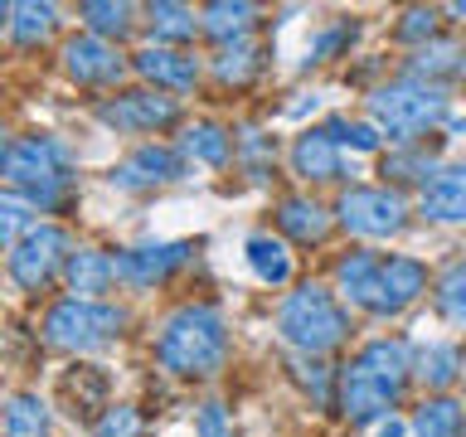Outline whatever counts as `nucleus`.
I'll use <instances>...</instances> for the list:
<instances>
[{
  "instance_id": "obj_1",
  "label": "nucleus",
  "mask_w": 466,
  "mask_h": 437,
  "mask_svg": "<svg viewBox=\"0 0 466 437\" xmlns=\"http://www.w3.org/2000/svg\"><path fill=\"white\" fill-rule=\"evenodd\" d=\"M335 287L345 291L360 311L370 316H399L403 306H413L428 291V268L418 258H384L370 248H355L335 262Z\"/></svg>"
},
{
  "instance_id": "obj_2",
  "label": "nucleus",
  "mask_w": 466,
  "mask_h": 437,
  "mask_svg": "<svg viewBox=\"0 0 466 437\" xmlns=\"http://www.w3.org/2000/svg\"><path fill=\"white\" fill-rule=\"evenodd\" d=\"M408 374H413V360H408L403 340H370L355 360H350V370L340 374L335 403H340V413L355 422V428H364V422L384 418L389 408L399 403Z\"/></svg>"
},
{
  "instance_id": "obj_3",
  "label": "nucleus",
  "mask_w": 466,
  "mask_h": 437,
  "mask_svg": "<svg viewBox=\"0 0 466 437\" xmlns=\"http://www.w3.org/2000/svg\"><path fill=\"white\" fill-rule=\"evenodd\" d=\"M156 360L166 364L170 374L180 379H209L224 370L228 360V326L214 306H180L166 326H160V340H156Z\"/></svg>"
},
{
  "instance_id": "obj_4",
  "label": "nucleus",
  "mask_w": 466,
  "mask_h": 437,
  "mask_svg": "<svg viewBox=\"0 0 466 437\" xmlns=\"http://www.w3.org/2000/svg\"><path fill=\"white\" fill-rule=\"evenodd\" d=\"M0 180L39 209H58L73 189V166L54 137H15L0 146Z\"/></svg>"
},
{
  "instance_id": "obj_5",
  "label": "nucleus",
  "mask_w": 466,
  "mask_h": 437,
  "mask_svg": "<svg viewBox=\"0 0 466 437\" xmlns=\"http://www.w3.org/2000/svg\"><path fill=\"white\" fill-rule=\"evenodd\" d=\"M277 330H282V340L297 345L301 355H326V350H335L350 335V316H345V306L335 301V291L306 282L277 306Z\"/></svg>"
},
{
  "instance_id": "obj_6",
  "label": "nucleus",
  "mask_w": 466,
  "mask_h": 437,
  "mask_svg": "<svg viewBox=\"0 0 466 437\" xmlns=\"http://www.w3.org/2000/svg\"><path fill=\"white\" fill-rule=\"evenodd\" d=\"M370 112H374V127L389 131V141H413L447 117V97H442V87H432V83L403 78V83L379 87L370 97Z\"/></svg>"
},
{
  "instance_id": "obj_7",
  "label": "nucleus",
  "mask_w": 466,
  "mask_h": 437,
  "mask_svg": "<svg viewBox=\"0 0 466 437\" xmlns=\"http://www.w3.org/2000/svg\"><path fill=\"white\" fill-rule=\"evenodd\" d=\"M127 326V311L122 306H107V301H58L49 316H44V340L58 345V350H73V355H87V350H102L107 340H116Z\"/></svg>"
},
{
  "instance_id": "obj_8",
  "label": "nucleus",
  "mask_w": 466,
  "mask_h": 437,
  "mask_svg": "<svg viewBox=\"0 0 466 437\" xmlns=\"http://www.w3.org/2000/svg\"><path fill=\"white\" fill-rule=\"evenodd\" d=\"M340 224L360 239H393L408 229V204L389 185H360L340 195Z\"/></svg>"
},
{
  "instance_id": "obj_9",
  "label": "nucleus",
  "mask_w": 466,
  "mask_h": 437,
  "mask_svg": "<svg viewBox=\"0 0 466 437\" xmlns=\"http://www.w3.org/2000/svg\"><path fill=\"white\" fill-rule=\"evenodd\" d=\"M68 253H73V248H68L64 229H58V224H35L20 243L10 248V277L25 291H39V287L54 282V272L68 262Z\"/></svg>"
},
{
  "instance_id": "obj_10",
  "label": "nucleus",
  "mask_w": 466,
  "mask_h": 437,
  "mask_svg": "<svg viewBox=\"0 0 466 437\" xmlns=\"http://www.w3.org/2000/svg\"><path fill=\"white\" fill-rule=\"evenodd\" d=\"M175 117H180L175 97H160V93H151V87H137V93H116V97L97 102V122L112 127V131H127V137L160 131V127H170Z\"/></svg>"
},
{
  "instance_id": "obj_11",
  "label": "nucleus",
  "mask_w": 466,
  "mask_h": 437,
  "mask_svg": "<svg viewBox=\"0 0 466 437\" xmlns=\"http://www.w3.org/2000/svg\"><path fill=\"white\" fill-rule=\"evenodd\" d=\"M107 180L127 195H141V189H160V185H175L185 180V156L170 151V146H137L131 156H122L112 166Z\"/></svg>"
},
{
  "instance_id": "obj_12",
  "label": "nucleus",
  "mask_w": 466,
  "mask_h": 437,
  "mask_svg": "<svg viewBox=\"0 0 466 437\" xmlns=\"http://www.w3.org/2000/svg\"><path fill=\"white\" fill-rule=\"evenodd\" d=\"M185 262H189V243H180V239L175 243H137L116 258V277L127 287H156L175 268H185Z\"/></svg>"
},
{
  "instance_id": "obj_13",
  "label": "nucleus",
  "mask_w": 466,
  "mask_h": 437,
  "mask_svg": "<svg viewBox=\"0 0 466 437\" xmlns=\"http://www.w3.org/2000/svg\"><path fill=\"white\" fill-rule=\"evenodd\" d=\"M64 68H68V78L73 83H116L122 78V68H127V58L112 49L107 39H97V35H73L64 44Z\"/></svg>"
},
{
  "instance_id": "obj_14",
  "label": "nucleus",
  "mask_w": 466,
  "mask_h": 437,
  "mask_svg": "<svg viewBox=\"0 0 466 437\" xmlns=\"http://www.w3.org/2000/svg\"><path fill=\"white\" fill-rule=\"evenodd\" d=\"M418 209L432 224H466V166H442L422 180Z\"/></svg>"
},
{
  "instance_id": "obj_15",
  "label": "nucleus",
  "mask_w": 466,
  "mask_h": 437,
  "mask_svg": "<svg viewBox=\"0 0 466 437\" xmlns=\"http://www.w3.org/2000/svg\"><path fill=\"white\" fill-rule=\"evenodd\" d=\"M64 277L78 301H97V291H107L116 282V258H107L102 248H73L64 262Z\"/></svg>"
},
{
  "instance_id": "obj_16",
  "label": "nucleus",
  "mask_w": 466,
  "mask_h": 437,
  "mask_svg": "<svg viewBox=\"0 0 466 437\" xmlns=\"http://www.w3.org/2000/svg\"><path fill=\"white\" fill-rule=\"evenodd\" d=\"M137 73L146 83H156V87H175V93H185V87L199 83L195 58H189L185 49H160V44H151V49L137 54Z\"/></svg>"
},
{
  "instance_id": "obj_17",
  "label": "nucleus",
  "mask_w": 466,
  "mask_h": 437,
  "mask_svg": "<svg viewBox=\"0 0 466 437\" xmlns=\"http://www.w3.org/2000/svg\"><path fill=\"white\" fill-rule=\"evenodd\" d=\"M291 170L301 175V180H340L345 175V160H340V146H335L326 131H306V137H297V146H291Z\"/></svg>"
},
{
  "instance_id": "obj_18",
  "label": "nucleus",
  "mask_w": 466,
  "mask_h": 437,
  "mask_svg": "<svg viewBox=\"0 0 466 437\" xmlns=\"http://www.w3.org/2000/svg\"><path fill=\"white\" fill-rule=\"evenodd\" d=\"M277 224H282L287 239H297V243H320L330 233V214L320 209L316 199H301V195H291L277 204Z\"/></svg>"
},
{
  "instance_id": "obj_19",
  "label": "nucleus",
  "mask_w": 466,
  "mask_h": 437,
  "mask_svg": "<svg viewBox=\"0 0 466 437\" xmlns=\"http://www.w3.org/2000/svg\"><path fill=\"white\" fill-rule=\"evenodd\" d=\"M243 258H248V268H253L258 282H268V287H282L291 277V253H287V243L272 239V233H253V239L243 243Z\"/></svg>"
},
{
  "instance_id": "obj_20",
  "label": "nucleus",
  "mask_w": 466,
  "mask_h": 437,
  "mask_svg": "<svg viewBox=\"0 0 466 437\" xmlns=\"http://www.w3.org/2000/svg\"><path fill=\"white\" fill-rule=\"evenodd\" d=\"M185 156H189V160H199V166L224 170L228 160H233V131H228V127H218V122L189 127V131H185Z\"/></svg>"
},
{
  "instance_id": "obj_21",
  "label": "nucleus",
  "mask_w": 466,
  "mask_h": 437,
  "mask_svg": "<svg viewBox=\"0 0 466 437\" xmlns=\"http://www.w3.org/2000/svg\"><path fill=\"white\" fill-rule=\"evenodd\" d=\"M253 20H258V10L253 5H228V0H218V5H209L199 15V29L204 35H214L218 44H238V39H248V29H253Z\"/></svg>"
},
{
  "instance_id": "obj_22",
  "label": "nucleus",
  "mask_w": 466,
  "mask_h": 437,
  "mask_svg": "<svg viewBox=\"0 0 466 437\" xmlns=\"http://www.w3.org/2000/svg\"><path fill=\"white\" fill-rule=\"evenodd\" d=\"M466 432V408L457 399H428L413 413V437H461Z\"/></svg>"
},
{
  "instance_id": "obj_23",
  "label": "nucleus",
  "mask_w": 466,
  "mask_h": 437,
  "mask_svg": "<svg viewBox=\"0 0 466 437\" xmlns=\"http://www.w3.org/2000/svg\"><path fill=\"white\" fill-rule=\"evenodd\" d=\"M5 437H49V408L39 393H10L5 399Z\"/></svg>"
},
{
  "instance_id": "obj_24",
  "label": "nucleus",
  "mask_w": 466,
  "mask_h": 437,
  "mask_svg": "<svg viewBox=\"0 0 466 437\" xmlns=\"http://www.w3.org/2000/svg\"><path fill=\"white\" fill-rule=\"evenodd\" d=\"M413 370H418V379H422L428 389H447L451 379L461 374V350L447 345V340H432V345L418 350V364H413Z\"/></svg>"
},
{
  "instance_id": "obj_25",
  "label": "nucleus",
  "mask_w": 466,
  "mask_h": 437,
  "mask_svg": "<svg viewBox=\"0 0 466 437\" xmlns=\"http://www.w3.org/2000/svg\"><path fill=\"white\" fill-rule=\"evenodd\" d=\"M418 73H428V78H457L466 73V44L461 39H428L413 58Z\"/></svg>"
},
{
  "instance_id": "obj_26",
  "label": "nucleus",
  "mask_w": 466,
  "mask_h": 437,
  "mask_svg": "<svg viewBox=\"0 0 466 437\" xmlns=\"http://www.w3.org/2000/svg\"><path fill=\"white\" fill-rule=\"evenodd\" d=\"M258 68H262V49L253 39H238V44H218V54H214V73L224 83H248V78H258Z\"/></svg>"
},
{
  "instance_id": "obj_27",
  "label": "nucleus",
  "mask_w": 466,
  "mask_h": 437,
  "mask_svg": "<svg viewBox=\"0 0 466 437\" xmlns=\"http://www.w3.org/2000/svg\"><path fill=\"white\" fill-rule=\"evenodd\" d=\"M432 306L442 320H451V326H466V262H451V268L437 277Z\"/></svg>"
},
{
  "instance_id": "obj_28",
  "label": "nucleus",
  "mask_w": 466,
  "mask_h": 437,
  "mask_svg": "<svg viewBox=\"0 0 466 437\" xmlns=\"http://www.w3.org/2000/svg\"><path fill=\"white\" fill-rule=\"evenodd\" d=\"M54 5H39V0H20V5H10V35L20 44H39L54 35Z\"/></svg>"
},
{
  "instance_id": "obj_29",
  "label": "nucleus",
  "mask_w": 466,
  "mask_h": 437,
  "mask_svg": "<svg viewBox=\"0 0 466 437\" xmlns=\"http://www.w3.org/2000/svg\"><path fill=\"white\" fill-rule=\"evenodd\" d=\"M29 229H35V204L15 189H0V248H15Z\"/></svg>"
},
{
  "instance_id": "obj_30",
  "label": "nucleus",
  "mask_w": 466,
  "mask_h": 437,
  "mask_svg": "<svg viewBox=\"0 0 466 437\" xmlns=\"http://www.w3.org/2000/svg\"><path fill=\"white\" fill-rule=\"evenodd\" d=\"M146 20H151L156 39H195V10L189 5H170V0H160V5H146Z\"/></svg>"
},
{
  "instance_id": "obj_31",
  "label": "nucleus",
  "mask_w": 466,
  "mask_h": 437,
  "mask_svg": "<svg viewBox=\"0 0 466 437\" xmlns=\"http://www.w3.org/2000/svg\"><path fill=\"white\" fill-rule=\"evenodd\" d=\"M83 20H87V29H93L97 39H107V35L122 39L127 29H131V5H112V0H87V5H83Z\"/></svg>"
},
{
  "instance_id": "obj_32",
  "label": "nucleus",
  "mask_w": 466,
  "mask_h": 437,
  "mask_svg": "<svg viewBox=\"0 0 466 437\" xmlns=\"http://www.w3.org/2000/svg\"><path fill=\"white\" fill-rule=\"evenodd\" d=\"M93 437H141V413L131 403H112L107 413L97 418Z\"/></svg>"
},
{
  "instance_id": "obj_33",
  "label": "nucleus",
  "mask_w": 466,
  "mask_h": 437,
  "mask_svg": "<svg viewBox=\"0 0 466 437\" xmlns=\"http://www.w3.org/2000/svg\"><path fill=\"white\" fill-rule=\"evenodd\" d=\"M335 146H355V151H374L379 146V131L370 122H326L320 127Z\"/></svg>"
},
{
  "instance_id": "obj_34",
  "label": "nucleus",
  "mask_w": 466,
  "mask_h": 437,
  "mask_svg": "<svg viewBox=\"0 0 466 437\" xmlns=\"http://www.w3.org/2000/svg\"><path fill=\"white\" fill-rule=\"evenodd\" d=\"M195 437H233V422H228V408L224 403H199L195 413Z\"/></svg>"
},
{
  "instance_id": "obj_35",
  "label": "nucleus",
  "mask_w": 466,
  "mask_h": 437,
  "mask_svg": "<svg viewBox=\"0 0 466 437\" xmlns=\"http://www.w3.org/2000/svg\"><path fill=\"white\" fill-rule=\"evenodd\" d=\"M384 175H393V180H422V175H432V156H413V151L389 156Z\"/></svg>"
},
{
  "instance_id": "obj_36",
  "label": "nucleus",
  "mask_w": 466,
  "mask_h": 437,
  "mask_svg": "<svg viewBox=\"0 0 466 437\" xmlns=\"http://www.w3.org/2000/svg\"><path fill=\"white\" fill-rule=\"evenodd\" d=\"M350 35H355L350 25H335V29H326V35H320V39L311 44V64H320V58H330V54L340 49V44H345Z\"/></svg>"
},
{
  "instance_id": "obj_37",
  "label": "nucleus",
  "mask_w": 466,
  "mask_h": 437,
  "mask_svg": "<svg viewBox=\"0 0 466 437\" xmlns=\"http://www.w3.org/2000/svg\"><path fill=\"white\" fill-rule=\"evenodd\" d=\"M432 29H437V25H432V10H428V15L413 10V15H408V25H403V39H418V35L432 39Z\"/></svg>"
},
{
  "instance_id": "obj_38",
  "label": "nucleus",
  "mask_w": 466,
  "mask_h": 437,
  "mask_svg": "<svg viewBox=\"0 0 466 437\" xmlns=\"http://www.w3.org/2000/svg\"><path fill=\"white\" fill-rule=\"evenodd\" d=\"M379 437H403V422H389V428L379 432Z\"/></svg>"
},
{
  "instance_id": "obj_39",
  "label": "nucleus",
  "mask_w": 466,
  "mask_h": 437,
  "mask_svg": "<svg viewBox=\"0 0 466 437\" xmlns=\"http://www.w3.org/2000/svg\"><path fill=\"white\" fill-rule=\"evenodd\" d=\"M10 20V5H0V25H5Z\"/></svg>"
},
{
  "instance_id": "obj_40",
  "label": "nucleus",
  "mask_w": 466,
  "mask_h": 437,
  "mask_svg": "<svg viewBox=\"0 0 466 437\" xmlns=\"http://www.w3.org/2000/svg\"><path fill=\"white\" fill-rule=\"evenodd\" d=\"M457 15H461V20H466V5H457Z\"/></svg>"
}]
</instances>
